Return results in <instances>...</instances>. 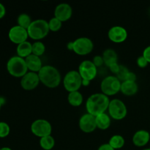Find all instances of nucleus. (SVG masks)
<instances>
[{"label": "nucleus", "instance_id": "f257e3e1", "mask_svg": "<svg viewBox=\"0 0 150 150\" xmlns=\"http://www.w3.org/2000/svg\"><path fill=\"white\" fill-rule=\"evenodd\" d=\"M108 96L103 93H95L89 97L86 100V108L87 113L97 117L108 110L110 103Z\"/></svg>", "mask_w": 150, "mask_h": 150}, {"label": "nucleus", "instance_id": "f03ea898", "mask_svg": "<svg viewBox=\"0 0 150 150\" xmlns=\"http://www.w3.org/2000/svg\"><path fill=\"white\" fill-rule=\"evenodd\" d=\"M41 83L48 88H56L61 83V74L56 67L51 65L42 66L38 72Z\"/></svg>", "mask_w": 150, "mask_h": 150}, {"label": "nucleus", "instance_id": "7ed1b4c3", "mask_svg": "<svg viewBox=\"0 0 150 150\" xmlns=\"http://www.w3.org/2000/svg\"><path fill=\"white\" fill-rule=\"evenodd\" d=\"M29 38L35 40H40L48 35L50 32L48 22L43 19H38L32 22L27 29Z\"/></svg>", "mask_w": 150, "mask_h": 150}, {"label": "nucleus", "instance_id": "20e7f679", "mask_svg": "<svg viewBox=\"0 0 150 150\" xmlns=\"http://www.w3.org/2000/svg\"><path fill=\"white\" fill-rule=\"evenodd\" d=\"M7 69L11 76L16 78H22L28 73V68L24 59L16 56L8 60L7 63Z\"/></svg>", "mask_w": 150, "mask_h": 150}, {"label": "nucleus", "instance_id": "39448f33", "mask_svg": "<svg viewBox=\"0 0 150 150\" xmlns=\"http://www.w3.org/2000/svg\"><path fill=\"white\" fill-rule=\"evenodd\" d=\"M122 82L117 78V76H109L105 77L102 81L100 89L102 93L106 96H112L120 92Z\"/></svg>", "mask_w": 150, "mask_h": 150}, {"label": "nucleus", "instance_id": "423d86ee", "mask_svg": "<svg viewBox=\"0 0 150 150\" xmlns=\"http://www.w3.org/2000/svg\"><path fill=\"white\" fill-rule=\"evenodd\" d=\"M64 87L69 92L79 91L82 86V78L78 71L71 70L64 76L63 81Z\"/></svg>", "mask_w": 150, "mask_h": 150}, {"label": "nucleus", "instance_id": "0eeeda50", "mask_svg": "<svg viewBox=\"0 0 150 150\" xmlns=\"http://www.w3.org/2000/svg\"><path fill=\"white\" fill-rule=\"evenodd\" d=\"M108 111L110 117L115 120H123L127 114L125 104L120 99L111 100L108 105Z\"/></svg>", "mask_w": 150, "mask_h": 150}, {"label": "nucleus", "instance_id": "6e6552de", "mask_svg": "<svg viewBox=\"0 0 150 150\" xmlns=\"http://www.w3.org/2000/svg\"><path fill=\"white\" fill-rule=\"evenodd\" d=\"M31 131L35 136L39 138L51 136L52 126L51 123L45 120H37L31 125Z\"/></svg>", "mask_w": 150, "mask_h": 150}, {"label": "nucleus", "instance_id": "1a4fd4ad", "mask_svg": "<svg viewBox=\"0 0 150 150\" xmlns=\"http://www.w3.org/2000/svg\"><path fill=\"white\" fill-rule=\"evenodd\" d=\"M93 48V42L89 38H79L73 41V51H74L78 55H87L92 52Z\"/></svg>", "mask_w": 150, "mask_h": 150}, {"label": "nucleus", "instance_id": "9d476101", "mask_svg": "<svg viewBox=\"0 0 150 150\" xmlns=\"http://www.w3.org/2000/svg\"><path fill=\"white\" fill-rule=\"evenodd\" d=\"M78 72L82 79L91 81L96 77L97 73H98V67L94 64L92 61L84 60L79 65Z\"/></svg>", "mask_w": 150, "mask_h": 150}, {"label": "nucleus", "instance_id": "9b49d317", "mask_svg": "<svg viewBox=\"0 0 150 150\" xmlns=\"http://www.w3.org/2000/svg\"><path fill=\"white\" fill-rule=\"evenodd\" d=\"M8 37L12 42L19 45L22 42L27 41L29 35H28L27 29L17 25V26H13L10 29Z\"/></svg>", "mask_w": 150, "mask_h": 150}, {"label": "nucleus", "instance_id": "f8f14e48", "mask_svg": "<svg viewBox=\"0 0 150 150\" xmlns=\"http://www.w3.org/2000/svg\"><path fill=\"white\" fill-rule=\"evenodd\" d=\"M40 82V81L38 73L29 71L21 78V86L24 90L31 91L37 88Z\"/></svg>", "mask_w": 150, "mask_h": 150}, {"label": "nucleus", "instance_id": "ddd939ff", "mask_svg": "<svg viewBox=\"0 0 150 150\" xmlns=\"http://www.w3.org/2000/svg\"><path fill=\"white\" fill-rule=\"evenodd\" d=\"M79 125L81 130L83 133H89L95 131V129L97 128L95 117L89 113L83 114L79 120Z\"/></svg>", "mask_w": 150, "mask_h": 150}, {"label": "nucleus", "instance_id": "4468645a", "mask_svg": "<svg viewBox=\"0 0 150 150\" xmlns=\"http://www.w3.org/2000/svg\"><path fill=\"white\" fill-rule=\"evenodd\" d=\"M108 39L114 43H122L127 38V32L122 26H113L108 30Z\"/></svg>", "mask_w": 150, "mask_h": 150}, {"label": "nucleus", "instance_id": "2eb2a0df", "mask_svg": "<svg viewBox=\"0 0 150 150\" xmlns=\"http://www.w3.org/2000/svg\"><path fill=\"white\" fill-rule=\"evenodd\" d=\"M73 14V10L70 4L67 3H62L56 7L54 10V17L62 22L68 21Z\"/></svg>", "mask_w": 150, "mask_h": 150}, {"label": "nucleus", "instance_id": "dca6fc26", "mask_svg": "<svg viewBox=\"0 0 150 150\" xmlns=\"http://www.w3.org/2000/svg\"><path fill=\"white\" fill-rule=\"evenodd\" d=\"M24 59L26 62V66H27L28 70H29L30 72L38 73V72L42 67V61H41L40 58L38 56L31 54L29 57L25 58Z\"/></svg>", "mask_w": 150, "mask_h": 150}, {"label": "nucleus", "instance_id": "f3484780", "mask_svg": "<svg viewBox=\"0 0 150 150\" xmlns=\"http://www.w3.org/2000/svg\"><path fill=\"white\" fill-rule=\"evenodd\" d=\"M150 139V134L145 130H138L133 136V143L138 147H142L148 144Z\"/></svg>", "mask_w": 150, "mask_h": 150}, {"label": "nucleus", "instance_id": "a211bd4d", "mask_svg": "<svg viewBox=\"0 0 150 150\" xmlns=\"http://www.w3.org/2000/svg\"><path fill=\"white\" fill-rule=\"evenodd\" d=\"M139 90V86L136 82L125 81L121 83L120 92L126 96H133L136 95Z\"/></svg>", "mask_w": 150, "mask_h": 150}, {"label": "nucleus", "instance_id": "6ab92c4d", "mask_svg": "<svg viewBox=\"0 0 150 150\" xmlns=\"http://www.w3.org/2000/svg\"><path fill=\"white\" fill-rule=\"evenodd\" d=\"M17 54L18 57L25 59L32 54V44L29 41H26L19 44L17 46Z\"/></svg>", "mask_w": 150, "mask_h": 150}, {"label": "nucleus", "instance_id": "aec40b11", "mask_svg": "<svg viewBox=\"0 0 150 150\" xmlns=\"http://www.w3.org/2000/svg\"><path fill=\"white\" fill-rule=\"evenodd\" d=\"M97 127L100 130H105L111 126V117L105 113L101 114L95 117Z\"/></svg>", "mask_w": 150, "mask_h": 150}, {"label": "nucleus", "instance_id": "412c9836", "mask_svg": "<svg viewBox=\"0 0 150 150\" xmlns=\"http://www.w3.org/2000/svg\"><path fill=\"white\" fill-rule=\"evenodd\" d=\"M103 59L104 60V64L109 67L114 63H117L118 56L116 51L113 49H106L103 54Z\"/></svg>", "mask_w": 150, "mask_h": 150}, {"label": "nucleus", "instance_id": "4be33fe9", "mask_svg": "<svg viewBox=\"0 0 150 150\" xmlns=\"http://www.w3.org/2000/svg\"><path fill=\"white\" fill-rule=\"evenodd\" d=\"M83 95L79 91L73 92H69L67 96V100L68 103L73 107H79L83 103Z\"/></svg>", "mask_w": 150, "mask_h": 150}, {"label": "nucleus", "instance_id": "5701e85b", "mask_svg": "<svg viewBox=\"0 0 150 150\" xmlns=\"http://www.w3.org/2000/svg\"><path fill=\"white\" fill-rule=\"evenodd\" d=\"M110 146L114 149H120L125 145V139L120 135H114L108 142Z\"/></svg>", "mask_w": 150, "mask_h": 150}, {"label": "nucleus", "instance_id": "b1692460", "mask_svg": "<svg viewBox=\"0 0 150 150\" xmlns=\"http://www.w3.org/2000/svg\"><path fill=\"white\" fill-rule=\"evenodd\" d=\"M40 145L41 148L44 150H51L54 148L55 145V140L52 136H48L42 137L40 141Z\"/></svg>", "mask_w": 150, "mask_h": 150}, {"label": "nucleus", "instance_id": "393cba45", "mask_svg": "<svg viewBox=\"0 0 150 150\" xmlns=\"http://www.w3.org/2000/svg\"><path fill=\"white\" fill-rule=\"evenodd\" d=\"M17 22L18 26H20L21 27H23L24 28V29H27L28 28H29V26H30L31 23H32V21L31 20V18L29 15L23 13V14H21L20 16L18 17Z\"/></svg>", "mask_w": 150, "mask_h": 150}, {"label": "nucleus", "instance_id": "a878e982", "mask_svg": "<svg viewBox=\"0 0 150 150\" xmlns=\"http://www.w3.org/2000/svg\"><path fill=\"white\" fill-rule=\"evenodd\" d=\"M45 51V46L43 42L40 41H36L32 44V54L38 57L43 55Z\"/></svg>", "mask_w": 150, "mask_h": 150}, {"label": "nucleus", "instance_id": "bb28decb", "mask_svg": "<svg viewBox=\"0 0 150 150\" xmlns=\"http://www.w3.org/2000/svg\"><path fill=\"white\" fill-rule=\"evenodd\" d=\"M62 26V22L60 21L55 17L50 19L48 21V27H49V30L51 32H58L61 29Z\"/></svg>", "mask_w": 150, "mask_h": 150}, {"label": "nucleus", "instance_id": "cd10ccee", "mask_svg": "<svg viewBox=\"0 0 150 150\" xmlns=\"http://www.w3.org/2000/svg\"><path fill=\"white\" fill-rule=\"evenodd\" d=\"M129 70L124 65H120V70L117 74V78L121 82L125 81L126 80V77H127V74L129 73Z\"/></svg>", "mask_w": 150, "mask_h": 150}, {"label": "nucleus", "instance_id": "c85d7f7f", "mask_svg": "<svg viewBox=\"0 0 150 150\" xmlns=\"http://www.w3.org/2000/svg\"><path fill=\"white\" fill-rule=\"evenodd\" d=\"M10 128L8 124L4 122H0V138H5L10 134Z\"/></svg>", "mask_w": 150, "mask_h": 150}, {"label": "nucleus", "instance_id": "c756f323", "mask_svg": "<svg viewBox=\"0 0 150 150\" xmlns=\"http://www.w3.org/2000/svg\"><path fill=\"white\" fill-rule=\"evenodd\" d=\"M137 62L138 66H139V67H141V68H144V67H146V66L148 65V64H149L147 60H146L143 56L139 57V58L137 59V62Z\"/></svg>", "mask_w": 150, "mask_h": 150}, {"label": "nucleus", "instance_id": "7c9ffc66", "mask_svg": "<svg viewBox=\"0 0 150 150\" xmlns=\"http://www.w3.org/2000/svg\"><path fill=\"white\" fill-rule=\"evenodd\" d=\"M92 62L97 67H99L104 64V60L102 56H95L92 60Z\"/></svg>", "mask_w": 150, "mask_h": 150}, {"label": "nucleus", "instance_id": "2f4dec72", "mask_svg": "<svg viewBox=\"0 0 150 150\" xmlns=\"http://www.w3.org/2000/svg\"><path fill=\"white\" fill-rule=\"evenodd\" d=\"M120 65L118 64V63H114V64H111V65H110L109 67V69L110 70H111V73H113L114 74H117V73L119 72V70H120Z\"/></svg>", "mask_w": 150, "mask_h": 150}, {"label": "nucleus", "instance_id": "473e14b6", "mask_svg": "<svg viewBox=\"0 0 150 150\" xmlns=\"http://www.w3.org/2000/svg\"><path fill=\"white\" fill-rule=\"evenodd\" d=\"M142 56L147 60L148 62L150 63V45L146 47V48L144 50L143 55Z\"/></svg>", "mask_w": 150, "mask_h": 150}, {"label": "nucleus", "instance_id": "72a5a7b5", "mask_svg": "<svg viewBox=\"0 0 150 150\" xmlns=\"http://www.w3.org/2000/svg\"><path fill=\"white\" fill-rule=\"evenodd\" d=\"M125 81H136V75L133 72H129L127 74V77H126Z\"/></svg>", "mask_w": 150, "mask_h": 150}, {"label": "nucleus", "instance_id": "f704fd0d", "mask_svg": "<svg viewBox=\"0 0 150 150\" xmlns=\"http://www.w3.org/2000/svg\"><path fill=\"white\" fill-rule=\"evenodd\" d=\"M98 150H115L113 149L111 146L109 145V144H102L99 148H98Z\"/></svg>", "mask_w": 150, "mask_h": 150}, {"label": "nucleus", "instance_id": "c9c22d12", "mask_svg": "<svg viewBox=\"0 0 150 150\" xmlns=\"http://www.w3.org/2000/svg\"><path fill=\"white\" fill-rule=\"evenodd\" d=\"M5 13H6L5 7H4V6L2 4L0 3V19L2 18L5 16Z\"/></svg>", "mask_w": 150, "mask_h": 150}, {"label": "nucleus", "instance_id": "e433bc0d", "mask_svg": "<svg viewBox=\"0 0 150 150\" xmlns=\"http://www.w3.org/2000/svg\"><path fill=\"white\" fill-rule=\"evenodd\" d=\"M90 84V81L88 80H85V79H82V86H87Z\"/></svg>", "mask_w": 150, "mask_h": 150}, {"label": "nucleus", "instance_id": "4c0bfd02", "mask_svg": "<svg viewBox=\"0 0 150 150\" xmlns=\"http://www.w3.org/2000/svg\"><path fill=\"white\" fill-rule=\"evenodd\" d=\"M67 49L70 50V51H73V42H70L67 43Z\"/></svg>", "mask_w": 150, "mask_h": 150}, {"label": "nucleus", "instance_id": "58836bf2", "mask_svg": "<svg viewBox=\"0 0 150 150\" xmlns=\"http://www.w3.org/2000/svg\"><path fill=\"white\" fill-rule=\"evenodd\" d=\"M0 150H12V149L9 147H3V148H1Z\"/></svg>", "mask_w": 150, "mask_h": 150}, {"label": "nucleus", "instance_id": "ea45409f", "mask_svg": "<svg viewBox=\"0 0 150 150\" xmlns=\"http://www.w3.org/2000/svg\"><path fill=\"white\" fill-rule=\"evenodd\" d=\"M1 105H2V104H1V103L0 102V109H1Z\"/></svg>", "mask_w": 150, "mask_h": 150}, {"label": "nucleus", "instance_id": "a19ab883", "mask_svg": "<svg viewBox=\"0 0 150 150\" xmlns=\"http://www.w3.org/2000/svg\"><path fill=\"white\" fill-rule=\"evenodd\" d=\"M143 150H150V149H143Z\"/></svg>", "mask_w": 150, "mask_h": 150}, {"label": "nucleus", "instance_id": "79ce46f5", "mask_svg": "<svg viewBox=\"0 0 150 150\" xmlns=\"http://www.w3.org/2000/svg\"><path fill=\"white\" fill-rule=\"evenodd\" d=\"M149 15H150V9H149Z\"/></svg>", "mask_w": 150, "mask_h": 150}, {"label": "nucleus", "instance_id": "37998d69", "mask_svg": "<svg viewBox=\"0 0 150 150\" xmlns=\"http://www.w3.org/2000/svg\"><path fill=\"white\" fill-rule=\"evenodd\" d=\"M149 149H150V148H149Z\"/></svg>", "mask_w": 150, "mask_h": 150}]
</instances>
